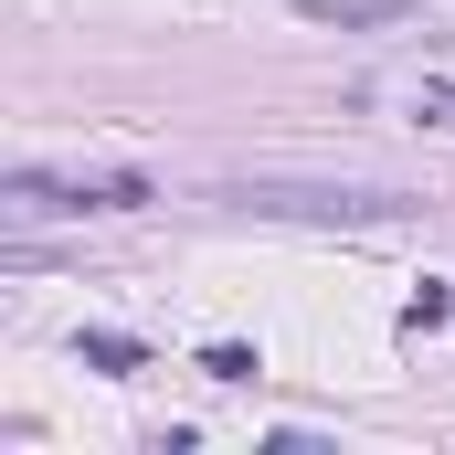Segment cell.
<instances>
[{"mask_svg": "<svg viewBox=\"0 0 455 455\" xmlns=\"http://www.w3.org/2000/svg\"><path fill=\"white\" fill-rule=\"evenodd\" d=\"M223 202L286 212V223H403V212H413L403 191H371V180H233Z\"/></svg>", "mask_w": 455, "mask_h": 455, "instance_id": "1", "label": "cell"}, {"mask_svg": "<svg viewBox=\"0 0 455 455\" xmlns=\"http://www.w3.org/2000/svg\"><path fill=\"white\" fill-rule=\"evenodd\" d=\"M138 202H159L138 170H96V180H85V170H75V180L11 170V180H0V212H11V223H43V212H138Z\"/></svg>", "mask_w": 455, "mask_h": 455, "instance_id": "2", "label": "cell"}, {"mask_svg": "<svg viewBox=\"0 0 455 455\" xmlns=\"http://www.w3.org/2000/svg\"><path fill=\"white\" fill-rule=\"evenodd\" d=\"M286 11L329 32H413V0H286Z\"/></svg>", "mask_w": 455, "mask_h": 455, "instance_id": "3", "label": "cell"}, {"mask_svg": "<svg viewBox=\"0 0 455 455\" xmlns=\"http://www.w3.org/2000/svg\"><path fill=\"white\" fill-rule=\"evenodd\" d=\"M75 349H85V371H107V381H127V371L148 360V349L127 339V329H85V339H75Z\"/></svg>", "mask_w": 455, "mask_h": 455, "instance_id": "4", "label": "cell"}, {"mask_svg": "<svg viewBox=\"0 0 455 455\" xmlns=\"http://www.w3.org/2000/svg\"><path fill=\"white\" fill-rule=\"evenodd\" d=\"M202 371H212V381H254L265 360H254V349H243V339H212V349H202Z\"/></svg>", "mask_w": 455, "mask_h": 455, "instance_id": "5", "label": "cell"}, {"mask_svg": "<svg viewBox=\"0 0 455 455\" xmlns=\"http://www.w3.org/2000/svg\"><path fill=\"white\" fill-rule=\"evenodd\" d=\"M445 318H455L445 286H413V297H403V329H445Z\"/></svg>", "mask_w": 455, "mask_h": 455, "instance_id": "6", "label": "cell"}, {"mask_svg": "<svg viewBox=\"0 0 455 455\" xmlns=\"http://www.w3.org/2000/svg\"><path fill=\"white\" fill-rule=\"evenodd\" d=\"M413 116H424V127H455V85H424V96H413Z\"/></svg>", "mask_w": 455, "mask_h": 455, "instance_id": "7", "label": "cell"}]
</instances>
